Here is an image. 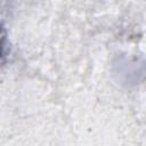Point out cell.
Segmentation results:
<instances>
[{
	"instance_id": "cell-1",
	"label": "cell",
	"mask_w": 146,
	"mask_h": 146,
	"mask_svg": "<svg viewBox=\"0 0 146 146\" xmlns=\"http://www.w3.org/2000/svg\"><path fill=\"white\" fill-rule=\"evenodd\" d=\"M1 31H2V29H1V25H0V32H1Z\"/></svg>"
}]
</instances>
